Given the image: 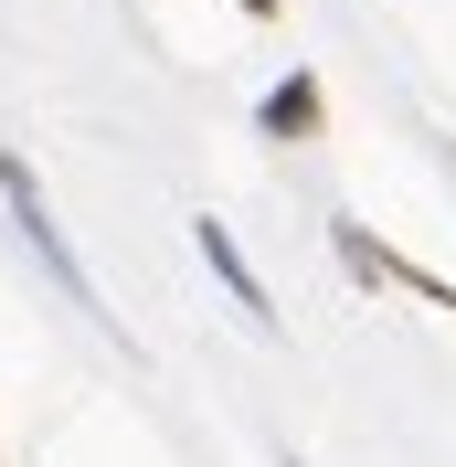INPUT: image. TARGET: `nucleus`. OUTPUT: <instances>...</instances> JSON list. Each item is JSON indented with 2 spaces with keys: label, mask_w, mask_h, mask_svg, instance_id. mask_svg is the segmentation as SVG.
Masks as SVG:
<instances>
[{
  "label": "nucleus",
  "mask_w": 456,
  "mask_h": 467,
  "mask_svg": "<svg viewBox=\"0 0 456 467\" xmlns=\"http://www.w3.org/2000/svg\"><path fill=\"white\" fill-rule=\"evenodd\" d=\"M202 255H212V276H223V287H233V308H255V319H265V287H255V276H244V255H233V244H223V223H202Z\"/></svg>",
  "instance_id": "obj_2"
},
{
  "label": "nucleus",
  "mask_w": 456,
  "mask_h": 467,
  "mask_svg": "<svg viewBox=\"0 0 456 467\" xmlns=\"http://www.w3.org/2000/svg\"><path fill=\"white\" fill-rule=\"evenodd\" d=\"M318 117H329V96H318V75H286V86L265 96V117H255V128H265V139H308Z\"/></svg>",
  "instance_id": "obj_1"
},
{
  "label": "nucleus",
  "mask_w": 456,
  "mask_h": 467,
  "mask_svg": "<svg viewBox=\"0 0 456 467\" xmlns=\"http://www.w3.org/2000/svg\"><path fill=\"white\" fill-rule=\"evenodd\" d=\"M244 11H255V22H265V11H276V0H244Z\"/></svg>",
  "instance_id": "obj_3"
}]
</instances>
